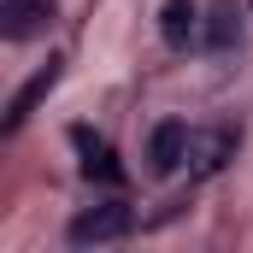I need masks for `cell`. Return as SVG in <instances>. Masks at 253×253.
Returning a JSON list of instances; mask_svg holds the SVG:
<instances>
[{"label":"cell","instance_id":"6","mask_svg":"<svg viewBox=\"0 0 253 253\" xmlns=\"http://www.w3.org/2000/svg\"><path fill=\"white\" fill-rule=\"evenodd\" d=\"M71 141H77V153H83V177H88V183H106V189H118V183H124V171H118V159H112V147H106L100 135L71 129Z\"/></svg>","mask_w":253,"mask_h":253},{"label":"cell","instance_id":"1","mask_svg":"<svg viewBox=\"0 0 253 253\" xmlns=\"http://www.w3.org/2000/svg\"><path fill=\"white\" fill-rule=\"evenodd\" d=\"M129 230H135V212L124 200H100L71 218V248H106V242H124Z\"/></svg>","mask_w":253,"mask_h":253},{"label":"cell","instance_id":"4","mask_svg":"<svg viewBox=\"0 0 253 253\" xmlns=\"http://www.w3.org/2000/svg\"><path fill=\"white\" fill-rule=\"evenodd\" d=\"M236 153V135L230 129H194L189 135V177H212V171H224V159Z\"/></svg>","mask_w":253,"mask_h":253},{"label":"cell","instance_id":"3","mask_svg":"<svg viewBox=\"0 0 253 253\" xmlns=\"http://www.w3.org/2000/svg\"><path fill=\"white\" fill-rule=\"evenodd\" d=\"M159 30H165V47L189 53V47H200V36H206V12H200L194 0H165Z\"/></svg>","mask_w":253,"mask_h":253},{"label":"cell","instance_id":"8","mask_svg":"<svg viewBox=\"0 0 253 253\" xmlns=\"http://www.w3.org/2000/svg\"><path fill=\"white\" fill-rule=\"evenodd\" d=\"M53 83H59V59H47L36 77H30V83H24V88H18V94H12V106H6V129H18V124H24V118L36 112V100H42Z\"/></svg>","mask_w":253,"mask_h":253},{"label":"cell","instance_id":"7","mask_svg":"<svg viewBox=\"0 0 253 253\" xmlns=\"http://www.w3.org/2000/svg\"><path fill=\"white\" fill-rule=\"evenodd\" d=\"M236 36H242V6H236V0H212V6H206V36H200V47L224 53V47H236Z\"/></svg>","mask_w":253,"mask_h":253},{"label":"cell","instance_id":"5","mask_svg":"<svg viewBox=\"0 0 253 253\" xmlns=\"http://www.w3.org/2000/svg\"><path fill=\"white\" fill-rule=\"evenodd\" d=\"M53 0H0V36L6 42H30L36 30H47Z\"/></svg>","mask_w":253,"mask_h":253},{"label":"cell","instance_id":"2","mask_svg":"<svg viewBox=\"0 0 253 253\" xmlns=\"http://www.w3.org/2000/svg\"><path fill=\"white\" fill-rule=\"evenodd\" d=\"M189 135L194 129L183 124V118L153 124V135H147V171H153V177H177V171L189 165Z\"/></svg>","mask_w":253,"mask_h":253}]
</instances>
